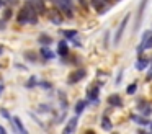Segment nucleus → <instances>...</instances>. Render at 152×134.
Listing matches in <instances>:
<instances>
[{
    "label": "nucleus",
    "instance_id": "f257e3e1",
    "mask_svg": "<svg viewBox=\"0 0 152 134\" xmlns=\"http://www.w3.org/2000/svg\"><path fill=\"white\" fill-rule=\"evenodd\" d=\"M38 12H36V8H34L33 5H31L30 2L26 3V5L23 7V8L20 10V13H18V23H36L38 21Z\"/></svg>",
    "mask_w": 152,
    "mask_h": 134
},
{
    "label": "nucleus",
    "instance_id": "f03ea898",
    "mask_svg": "<svg viewBox=\"0 0 152 134\" xmlns=\"http://www.w3.org/2000/svg\"><path fill=\"white\" fill-rule=\"evenodd\" d=\"M56 2H57V7L62 10L64 15L69 16V18H72L74 16V3H72V0H56Z\"/></svg>",
    "mask_w": 152,
    "mask_h": 134
},
{
    "label": "nucleus",
    "instance_id": "7ed1b4c3",
    "mask_svg": "<svg viewBox=\"0 0 152 134\" xmlns=\"http://www.w3.org/2000/svg\"><path fill=\"white\" fill-rule=\"evenodd\" d=\"M147 2L149 0H141V3H139V8H137V15H136V23H134V29L132 31H137L139 28H141L142 25V18H144V10L145 7H147Z\"/></svg>",
    "mask_w": 152,
    "mask_h": 134
},
{
    "label": "nucleus",
    "instance_id": "20e7f679",
    "mask_svg": "<svg viewBox=\"0 0 152 134\" xmlns=\"http://www.w3.org/2000/svg\"><path fill=\"white\" fill-rule=\"evenodd\" d=\"M85 75H87L85 69H77V70H74L72 74L69 75L67 82H69V83H77V82H80L83 77H85Z\"/></svg>",
    "mask_w": 152,
    "mask_h": 134
},
{
    "label": "nucleus",
    "instance_id": "39448f33",
    "mask_svg": "<svg viewBox=\"0 0 152 134\" xmlns=\"http://www.w3.org/2000/svg\"><path fill=\"white\" fill-rule=\"evenodd\" d=\"M129 16H131V15H126L124 18H123L121 25L118 26V29H116V34H115V44H119V41H121V36H123V33H124V28H126V25H128V21H129Z\"/></svg>",
    "mask_w": 152,
    "mask_h": 134
},
{
    "label": "nucleus",
    "instance_id": "423d86ee",
    "mask_svg": "<svg viewBox=\"0 0 152 134\" xmlns=\"http://www.w3.org/2000/svg\"><path fill=\"white\" fill-rule=\"evenodd\" d=\"M92 7L98 13H103V12H106V8L110 7V0H92Z\"/></svg>",
    "mask_w": 152,
    "mask_h": 134
},
{
    "label": "nucleus",
    "instance_id": "0eeeda50",
    "mask_svg": "<svg viewBox=\"0 0 152 134\" xmlns=\"http://www.w3.org/2000/svg\"><path fill=\"white\" fill-rule=\"evenodd\" d=\"M77 121H79V119H77V116L70 118L69 123H67V126L64 127V133H66V134H72L74 131L77 129Z\"/></svg>",
    "mask_w": 152,
    "mask_h": 134
},
{
    "label": "nucleus",
    "instance_id": "6e6552de",
    "mask_svg": "<svg viewBox=\"0 0 152 134\" xmlns=\"http://www.w3.org/2000/svg\"><path fill=\"white\" fill-rule=\"evenodd\" d=\"M108 103L111 105V106H121L123 101H121V97H119V95L113 93V95H110V97H108Z\"/></svg>",
    "mask_w": 152,
    "mask_h": 134
},
{
    "label": "nucleus",
    "instance_id": "1a4fd4ad",
    "mask_svg": "<svg viewBox=\"0 0 152 134\" xmlns=\"http://www.w3.org/2000/svg\"><path fill=\"white\" fill-rule=\"evenodd\" d=\"M149 67V59H144V57H139L136 61V69L137 70H144V69Z\"/></svg>",
    "mask_w": 152,
    "mask_h": 134
},
{
    "label": "nucleus",
    "instance_id": "9d476101",
    "mask_svg": "<svg viewBox=\"0 0 152 134\" xmlns=\"http://www.w3.org/2000/svg\"><path fill=\"white\" fill-rule=\"evenodd\" d=\"M49 20L53 23H56V25H61V23H62V18H61L59 12H56V10H51L49 12Z\"/></svg>",
    "mask_w": 152,
    "mask_h": 134
},
{
    "label": "nucleus",
    "instance_id": "9b49d317",
    "mask_svg": "<svg viewBox=\"0 0 152 134\" xmlns=\"http://www.w3.org/2000/svg\"><path fill=\"white\" fill-rule=\"evenodd\" d=\"M28 2L31 3V5L36 8V12L38 13H41V12H44V0H28Z\"/></svg>",
    "mask_w": 152,
    "mask_h": 134
},
{
    "label": "nucleus",
    "instance_id": "f8f14e48",
    "mask_svg": "<svg viewBox=\"0 0 152 134\" xmlns=\"http://www.w3.org/2000/svg\"><path fill=\"white\" fill-rule=\"evenodd\" d=\"M98 92H100V88L98 87H90L88 90H87V93H88V98H92L93 101H96V98H98Z\"/></svg>",
    "mask_w": 152,
    "mask_h": 134
},
{
    "label": "nucleus",
    "instance_id": "ddd939ff",
    "mask_svg": "<svg viewBox=\"0 0 152 134\" xmlns=\"http://www.w3.org/2000/svg\"><path fill=\"white\" fill-rule=\"evenodd\" d=\"M57 52H59L61 56H67L69 48H67V42H66V41H61V42H59V46H57Z\"/></svg>",
    "mask_w": 152,
    "mask_h": 134
},
{
    "label": "nucleus",
    "instance_id": "4468645a",
    "mask_svg": "<svg viewBox=\"0 0 152 134\" xmlns=\"http://www.w3.org/2000/svg\"><path fill=\"white\" fill-rule=\"evenodd\" d=\"M13 124H15V127H17L18 133H23V134L26 133V129H25V126L21 124V119H20V118L15 116V118H13Z\"/></svg>",
    "mask_w": 152,
    "mask_h": 134
},
{
    "label": "nucleus",
    "instance_id": "2eb2a0df",
    "mask_svg": "<svg viewBox=\"0 0 152 134\" xmlns=\"http://www.w3.org/2000/svg\"><path fill=\"white\" fill-rule=\"evenodd\" d=\"M132 121L134 123H137V124H141V126H147L151 121L147 119V118H144V116H132Z\"/></svg>",
    "mask_w": 152,
    "mask_h": 134
},
{
    "label": "nucleus",
    "instance_id": "dca6fc26",
    "mask_svg": "<svg viewBox=\"0 0 152 134\" xmlns=\"http://www.w3.org/2000/svg\"><path fill=\"white\" fill-rule=\"evenodd\" d=\"M85 106H87V101H85V100L77 101V105H75V113H77V114H80L83 110H85Z\"/></svg>",
    "mask_w": 152,
    "mask_h": 134
},
{
    "label": "nucleus",
    "instance_id": "f3484780",
    "mask_svg": "<svg viewBox=\"0 0 152 134\" xmlns=\"http://www.w3.org/2000/svg\"><path fill=\"white\" fill-rule=\"evenodd\" d=\"M41 56H43L44 59H53L54 57V52L51 51V49H48V48H43V49H41Z\"/></svg>",
    "mask_w": 152,
    "mask_h": 134
},
{
    "label": "nucleus",
    "instance_id": "a211bd4d",
    "mask_svg": "<svg viewBox=\"0 0 152 134\" xmlns=\"http://www.w3.org/2000/svg\"><path fill=\"white\" fill-rule=\"evenodd\" d=\"M102 127H103L105 131H111V129H113V124L110 123L108 118H103V119H102Z\"/></svg>",
    "mask_w": 152,
    "mask_h": 134
},
{
    "label": "nucleus",
    "instance_id": "6ab92c4d",
    "mask_svg": "<svg viewBox=\"0 0 152 134\" xmlns=\"http://www.w3.org/2000/svg\"><path fill=\"white\" fill-rule=\"evenodd\" d=\"M136 90H137V83H136V82H134V83H131L128 88H126V92H128V95H132V93H136Z\"/></svg>",
    "mask_w": 152,
    "mask_h": 134
},
{
    "label": "nucleus",
    "instance_id": "aec40b11",
    "mask_svg": "<svg viewBox=\"0 0 152 134\" xmlns=\"http://www.w3.org/2000/svg\"><path fill=\"white\" fill-rule=\"evenodd\" d=\"M64 36H66V38H75L77 31H64Z\"/></svg>",
    "mask_w": 152,
    "mask_h": 134
},
{
    "label": "nucleus",
    "instance_id": "412c9836",
    "mask_svg": "<svg viewBox=\"0 0 152 134\" xmlns=\"http://www.w3.org/2000/svg\"><path fill=\"white\" fill-rule=\"evenodd\" d=\"M39 41H41V42H44V44H49V42H51V38H48V36H41Z\"/></svg>",
    "mask_w": 152,
    "mask_h": 134
},
{
    "label": "nucleus",
    "instance_id": "4be33fe9",
    "mask_svg": "<svg viewBox=\"0 0 152 134\" xmlns=\"http://www.w3.org/2000/svg\"><path fill=\"white\" fill-rule=\"evenodd\" d=\"M151 113H152V108L151 106H145L144 110H142V114H144V116H145V114H151Z\"/></svg>",
    "mask_w": 152,
    "mask_h": 134
},
{
    "label": "nucleus",
    "instance_id": "5701e85b",
    "mask_svg": "<svg viewBox=\"0 0 152 134\" xmlns=\"http://www.w3.org/2000/svg\"><path fill=\"white\" fill-rule=\"evenodd\" d=\"M121 77H123V70L119 72V74H118V77H116V82H115L116 85H119V82H121Z\"/></svg>",
    "mask_w": 152,
    "mask_h": 134
},
{
    "label": "nucleus",
    "instance_id": "b1692460",
    "mask_svg": "<svg viewBox=\"0 0 152 134\" xmlns=\"http://www.w3.org/2000/svg\"><path fill=\"white\" fill-rule=\"evenodd\" d=\"M152 48V36L149 38V41H147V44H145V49H151Z\"/></svg>",
    "mask_w": 152,
    "mask_h": 134
},
{
    "label": "nucleus",
    "instance_id": "393cba45",
    "mask_svg": "<svg viewBox=\"0 0 152 134\" xmlns=\"http://www.w3.org/2000/svg\"><path fill=\"white\" fill-rule=\"evenodd\" d=\"M4 88H5V87H4V83H2V82H0V95L4 93Z\"/></svg>",
    "mask_w": 152,
    "mask_h": 134
},
{
    "label": "nucleus",
    "instance_id": "a878e982",
    "mask_svg": "<svg viewBox=\"0 0 152 134\" xmlns=\"http://www.w3.org/2000/svg\"><path fill=\"white\" fill-rule=\"evenodd\" d=\"M0 133H2V134L5 133V129H4V127H2V126H0Z\"/></svg>",
    "mask_w": 152,
    "mask_h": 134
},
{
    "label": "nucleus",
    "instance_id": "bb28decb",
    "mask_svg": "<svg viewBox=\"0 0 152 134\" xmlns=\"http://www.w3.org/2000/svg\"><path fill=\"white\" fill-rule=\"evenodd\" d=\"M2 52H4V48H2V46H0V56H2Z\"/></svg>",
    "mask_w": 152,
    "mask_h": 134
},
{
    "label": "nucleus",
    "instance_id": "cd10ccee",
    "mask_svg": "<svg viewBox=\"0 0 152 134\" xmlns=\"http://www.w3.org/2000/svg\"><path fill=\"white\" fill-rule=\"evenodd\" d=\"M8 2H10V3H15V2H17V0H8Z\"/></svg>",
    "mask_w": 152,
    "mask_h": 134
},
{
    "label": "nucleus",
    "instance_id": "c85d7f7f",
    "mask_svg": "<svg viewBox=\"0 0 152 134\" xmlns=\"http://www.w3.org/2000/svg\"><path fill=\"white\" fill-rule=\"evenodd\" d=\"M149 77H152V67H151V75H149Z\"/></svg>",
    "mask_w": 152,
    "mask_h": 134
},
{
    "label": "nucleus",
    "instance_id": "c756f323",
    "mask_svg": "<svg viewBox=\"0 0 152 134\" xmlns=\"http://www.w3.org/2000/svg\"><path fill=\"white\" fill-rule=\"evenodd\" d=\"M151 131H152V123H151Z\"/></svg>",
    "mask_w": 152,
    "mask_h": 134
},
{
    "label": "nucleus",
    "instance_id": "7c9ffc66",
    "mask_svg": "<svg viewBox=\"0 0 152 134\" xmlns=\"http://www.w3.org/2000/svg\"><path fill=\"white\" fill-rule=\"evenodd\" d=\"M79 2H82V3H83V0H79Z\"/></svg>",
    "mask_w": 152,
    "mask_h": 134
},
{
    "label": "nucleus",
    "instance_id": "2f4dec72",
    "mask_svg": "<svg viewBox=\"0 0 152 134\" xmlns=\"http://www.w3.org/2000/svg\"><path fill=\"white\" fill-rule=\"evenodd\" d=\"M0 7H2V2H0Z\"/></svg>",
    "mask_w": 152,
    "mask_h": 134
}]
</instances>
